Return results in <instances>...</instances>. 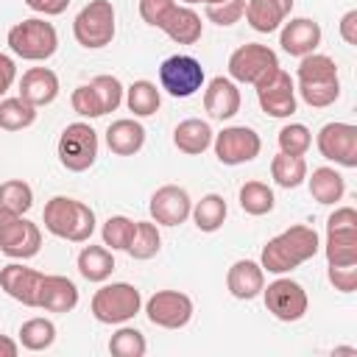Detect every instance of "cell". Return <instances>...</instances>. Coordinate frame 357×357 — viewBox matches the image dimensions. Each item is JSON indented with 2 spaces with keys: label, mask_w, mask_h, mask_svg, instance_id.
<instances>
[{
  "label": "cell",
  "mask_w": 357,
  "mask_h": 357,
  "mask_svg": "<svg viewBox=\"0 0 357 357\" xmlns=\"http://www.w3.org/2000/svg\"><path fill=\"white\" fill-rule=\"evenodd\" d=\"M321 248V240H318V231L312 226H290L284 231H279L276 237H271L262 248V257H259V265L262 271L268 273H287L298 265H304L307 259H312Z\"/></svg>",
  "instance_id": "6da1fadb"
},
{
  "label": "cell",
  "mask_w": 357,
  "mask_h": 357,
  "mask_svg": "<svg viewBox=\"0 0 357 357\" xmlns=\"http://www.w3.org/2000/svg\"><path fill=\"white\" fill-rule=\"evenodd\" d=\"M296 78H298V92H301L304 103H310L312 109H326L340 98L337 64L324 53L301 56Z\"/></svg>",
  "instance_id": "7a4b0ae2"
},
{
  "label": "cell",
  "mask_w": 357,
  "mask_h": 357,
  "mask_svg": "<svg viewBox=\"0 0 357 357\" xmlns=\"http://www.w3.org/2000/svg\"><path fill=\"white\" fill-rule=\"evenodd\" d=\"M42 220H45V229L50 234H56L61 240H70V243H86L95 231L92 206H86L84 201L67 198V195H53L45 204Z\"/></svg>",
  "instance_id": "3957f363"
},
{
  "label": "cell",
  "mask_w": 357,
  "mask_h": 357,
  "mask_svg": "<svg viewBox=\"0 0 357 357\" xmlns=\"http://www.w3.org/2000/svg\"><path fill=\"white\" fill-rule=\"evenodd\" d=\"M8 47L14 56L28 59V61H45L56 53L59 47V33L53 22H45L39 17L22 20L8 31Z\"/></svg>",
  "instance_id": "277c9868"
},
{
  "label": "cell",
  "mask_w": 357,
  "mask_h": 357,
  "mask_svg": "<svg viewBox=\"0 0 357 357\" xmlns=\"http://www.w3.org/2000/svg\"><path fill=\"white\" fill-rule=\"evenodd\" d=\"M326 265H357V209L340 206L326 220Z\"/></svg>",
  "instance_id": "5b68a950"
},
{
  "label": "cell",
  "mask_w": 357,
  "mask_h": 357,
  "mask_svg": "<svg viewBox=\"0 0 357 357\" xmlns=\"http://www.w3.org/2000/svg\"><path fill=\"white\" fill-rule=\"evenodd\" d=\"M73 33L81 47H106L114 39V6L112 0H89L73 20Z\"/></svg>",
  "instance_id": "8992f818"
},
{
  "label": "cell",
  "mask_w": 357,
  "mask_h": 357,
  "mask_svg": "<svg viewBox=\"0 0 357 357\" xmlns=\"http://www.w3.org/2000/svg\"><path fill=\"white\" fill-rule=\"evenodd\" d=\"M139 307H142V296L128 282L103 284L92 296V315L100 324H126L139 312Z\"/></svg>",
  "instance_id": "52a82bcc"
},
{
  "label": "cell",
  "mask_w": 357,
  "mask_h": 357,
  "mask_svg": "<svg viewBox=\"0 0 357 357\" xmlns=\"http://www.w3.org/2000/svg\"><path fill=\"white\" fill-rule=\"evenodd\" d=\"M42 248V231L28 218L0 206V251L11 259H31Z\"/></svg>",
  "instance_id": "ba28073f"
},
{
  "label": "cell",
  "mask_w": 357,
  "mask_h": 357,
  "mask_svg": "<svg viewBox=\"0 0 357 357\" xmlns=\"http://www.w3.org/2000/svg\"><path fill=\"white\" fill-rule=\"evenodd\" d=\"M59 162L73 170L84 173L98 159V134L89 123H70L59 137Z\"/></svg>",
  "instance_id": "9c48e42d"
},
{
  "label": "cell",
  "mask_w": 357,
  "mask_h": 357,
  "mask_svg": "<svg viewBox=\"0 0 357 357\" xmlns=\"http://www.w3.org/2000/svg\"><path fill=\"white\" fill-rule=\"evenodd\" d=\"M159 81H162V89L167 95L190 98L204 86V67H201L198 59L176 53V56H167L159 64Z\"/></svg>",
  "instance_id": "30bf717a"
},
{
  "label": "cell",
  "mask_w": 357,
  "mask_h": 357,
  "mask_svg": "<svg viewBox=\"0 0 357 357\" xmlns=\"http://www.w3.org/2000/svg\"><path fill=\"white\" fill-rule=\"evenodd\" d=\"M276 67H279L276 53L259 42H245L229 56V75L231 81H240V84H257Z\"/></svg>",
  "instance_id": "8fae6325"
},
{
  "label": "cell",
  "mask_w": 357,
  "mask_h": 357,
  "mask_svg": "<svg viewBox=\"0 0 357 357\" xmlns=\"http://www.w3.org/2000/svg\"><path fill=\"white\" fill-rule=\"evenodd\" d=\"M254 86H257L259 109L265 114H271V117H290L296 112V86H293L290 73H284L282 67H276L273 73L259 78Z\"/></svg>",
  "instance_id": "7c38bea8"
},
{
  "label": "cell",
  "mask_w": 357,
  "mask_h": 357,
  "mask_svg": "<svg viewBox=\"0 0 357 357\" xmlns=\"http://www.w3.org/2000/svg\"><path fill=\"white\" fill-rule=\"evenodd\" d=\"M265 293V307L273 318L284 321V324H293V321H301L307 315V293L298 282L293 279H273L268 287H262Z\"/></svg>",
  "instance_id": "4fadbf2b"
},
{
  "label": "cell",
  "mask_w": 357,
  "mask_h": 357,
  "mask_svg": "<svg viewBox=\"0 0 357 357\" xmlns=\"http://www.w3.org/2000/svg\"><path fill=\"white\" fill-rule=\"evenodd\" d=\"M145 315L153 326L181 329L192 318V298L181 290H156L145 304Z\"/></svg>",
  "instance_id": "5bb4252c"
},
{
  "label": "cell",
  "mask_w": 357,
  "mask_h": 357,
  "mask_svg": "<svg viewBox=\"0 0 357 357\" xmlns=\"http://www.w3.org/2000/svg\"><path fill=\"white\" fill-rule=\"evenodd\" d=\"M212 145H215V156L223 165H245L259 156L262 139L248 126H229L218 137H212Z\"/></svg>",
  "instance_id": "9a60e30c"
},
{
  "label": "cell",
  "mask_w": 357,
  "mask_h": 357,
  "mask_svg": "<svg viewBox=\"0 0 357 357\" xmlns=\"http://www.w3.org/2000/svg\"><path fill=\"white\" fill-rule=\"evenodd\" d=\"M318 151L324 159L340 167H357V126L351 123H326L318 131Z\"/></svg>",
  "instance_id": "2e32d148"
},
{
  "label": "cell",
  "mask_w": 357,
  "mask_h": 357,
  "mask_svg": "<svg viewBox=\"0 0 357 357\" xmlns=\"http://www.w3.org/2000/svg\"><path fill=\"white\" fill-rule=\"evenodd\" d=\"M148 209H151L153 223H159V226H178V223H184V220L190 218L192 201H190V195H187L184 187H178V184H165V187H159V190L151 195Z\"/></svg>",
  "instance_id": "e0dca14e"
},
{
  "label": "cell",
  "mask_w": 357,
  "mask_h": 357,
  "mask_svg": "<svg viewBox=\"0 0 357 357\" xmlns=\"http://www.w3.org/2000/svg\"><path fill=\"white\" fill-rule=\"evenodd\" d=\"M78 304V287L59 273H42L36 290V310L45 312H70Z\"/></svg>",
  "instance_id": "ac0fdd59"
},
{
  "label": "cell",
  "mask_w": 357,
  "mask_h": 357,
  "mask_svg": "<svg viewBox=\"0 0 357 357\" xmlns=\"http://www.w3.org/2000/svg\"><path fill=\"white\" fill-rule=\"evenodd\" d=\"M39 282H42V273L33 268H25L22 262H8L6 268H0V287L25 307H36Z\"/></svg>",
  "instance_id": "d6986e66"
},
{
  "label": "cell",
  "mask_w": 357,
  "mask_h": 357,
  "mask_svg": "<svg viewBox=\"0 0 357 357\" xmlns=\"http://www.w3.org/2000/svg\"><path fill=\"white\" fill-rule=\"evenodd\" d=\"M279 45L284 53L290 56H307L315 53V47L321 45V25L310 17H296L290 22H284L282 33H279Z\"/></svg>",
  "instance_id": "ffe728a7"
},
{
  "label": "cell",
  "mask_w": 357,
  "mask_h": 357,
  "mask_svg": "<svg viewBox=\"0 0 357 357\" xmlns=\"http://www.w3.org/2000/svg\"><path fill=\"white\" fill-rule=\"evenodd\" d=\"M204 109L212 120H229L240 112V89L231 78L215 75L204 89Z\"/></svg>",
  "instance_id": "44dd1931"
},
{
  "label": "cell",
  "mask_w": 357,
  "mask_h": 357,
  "mask_svg": "<svg viewBox=\"0 0 357 357\" xmlns=\"http://www.w3.org/2000/svg\"><path fill=\"white\" fill-rule=\"evenodd\" d=\"M159 28H162L173 42H178V45H195V42L201 39L204 22H201V17H198L190 6L173 3V6L167 8V14L162 17Z\"/></svg>",
  "instance_id": "7402d4cb"
},
{
  "label": "cell",
  "mask_w": 357,
  "mask_h": 357,
  "mask_svg": "<svg viewBox=\"0 0 357 357\" xmlns=\"http://www.w3.org/2000/svg\"><path fill=\"white\" fill-rule=\"evenodd\" d=\"M226 287L240 301L257 298L262 293V287H265V271H262V265H257L254 259H237L229 268V273H226Z\"/></svg>",
  "instance_id": "603a6c76"
},
{
  "label": "cell",
  "mask_w": 357,
  "mask_h": 357,
  "mask_svg": "<svg viewBox=\"0 0 357 357\" xmlns=\"http://www.w3.org/2000/svg\"><path fill=\"white\" fill-rule=\"evenodd\" d=\"M59 95V75L47 67H31L20 78V98L31 106H47Z\"/></svg>",
  "instance_id": "cb8c5ba5"
},
{
  "label": "cell",
  "mask_w": 357,
  "mask_h": 357,
  "mask_svg": "<svg viewBox=\"0 0 357 357\" xmlns=\"http://www.w3.org/2000/svg\"><path fill=\"white\" fill-rule=\"evenodd\" d=\"M293 11V0H248L245 3V20L254 31L271 33L276 31Z\"/></svg>",
  "instance_id": "d4e9b609"
},
{
  "label": "cell",
  "mask_w": 357,
  "mask_h": 357,
  "mask_svg": "<svg viewBox=\"0 0 357 357\" xmlns=\"http://www.w3.org/2000/svg\"><path fill=\"white\" fill-rule=\"evenodd\" d=\"M106 145L117 156H134V153H139L142 145H145V128H142V123H137L131 117L114 120L106 128Z\"/></svg>",
  "instance_id": "484cf974"
},
{
  "label": "cell",
  "mask_w": 357,
  "mask_h": 357,
  "mask_svg": "<svg viewBox=\"0 0 357 357\" xmlns=\"http://www.w3.org/2000/svg\"><path fill=\"white\" fill-rule=\"evenodd\" d=\"M212 128H209V123L206 120H198V117H187V120H181L178 126H176V131H173V145L181 151V153H187V156H198V153H204L209 145H212Z\"/></svg>",
  "instance_id": "4316f807"
},
{
  "label": "cell",
  "mask_w": 357,
  "mask_h": 357,
  "mask_svg": "<svg viewBox=\"0 0 357 357\" xmlns=\"http://www.w3.org/2000/svg\"><path fill=\"white\" fill-rule=\"evenodd\" d=\"M114 271L112 248L106 245H84L78 254V273L86 282H106Z\"/></svg>",
  "instance_id": "83f0119b"
},
{
  "label": "cell",
  "mask_w": 357,
  "mask_h": 357,
  "mask_svg": "<svg viewBox=\"0 0 357 357\" xmlns=\"http://www.w3.org/2000/svg\"><path fill=\"white\" fill-rule=\"evenodd\" d=\"M346 192V181L335 167H315L310 176V195L318 204H335Z\"/></svg>",
  "instance_id": "f1b7e54d"
},
{
  "label": "cell",
  "mask_w": 357,
  "mask_h": 357,
  "mask_svg": "<svg viewBox=\"0 0 357 357\" xmlns=\"http://www.w3.org/2000/svg\"><path fill=\"white\" fill-rule=\"evenodd\" d=\"M226 212H229V206H226L223 195H218V192H206V195L190 209L195 226H198L201 231H206V234H209V231H218V229L223 226Z\"/></svg>",
  "instance_id": "f546056e"
},
{
  "label": "cell",
  "mask_w": 357,
  "mask_h": 357,
  "mask_svg": "<svg viewBox=\"0 0 357 357\" xmlns=\"http://www.w3.org/2000/svg\"><path fill=\"white\" fill-rule=\"evenodd\" d=\"M271 176L279 187L284 190H293L298 187L304 178H307V162L304 156H296V153H276L273 162H271Z\"/></svg>",
  "instance_id": "4dcf8cb0"
},
{
  "label": "cell",
  "mask_w": 357,
  "mask_h": 357,
  "mask_svg": "<svg viewBox=\"0 0 357 357\" xmlns=\"http://www.w3.org/2000/svg\"><path fill=\"white\" fill-rule=\"evenodd\" d=\"M126 103H128V112H134V117H151V114H156V109L162 103V95H159L156 84L134 81L126 89Z\"/></svg>",
  "instance_id": "1f68e13d"
},
{
  "label": "cell",
  "mask_w": 357,
  "mask_h": 357,
  "mask_svg": "<svg viewBox=\"0 0 357 357\" xmlns=\"http://www.w3.org/2000/svg\"><path fill=\"white\" fill-rule=\"evenodd\" d=\"M159 248H162V234H159L156 223H151V220H134V237H131V243H128L126 251L134 259H151V257L159 254Z\"/></svg>",
  "instance_id": "d6a6232c"
},
{
  "label": "cell",
  "mask_w": 357,
  "mask_h": 357,
  "mask_svg": "<svg viewBox=\"0 0 357 357\" xmlns=\"http://www.w3.org/2000/svg\"><path fill=\"white\" fill-rule=\"evenodd\" d=\"M36 120V106H31L22 98H3L0 100V128L3 131H22L33 126Z\"/></svg>",
  "instance_id": "836d02e7"
},
{
  "label": "cell",
  "mask_w": 357,
  "mask_h": 357,
  "mask_svg": "<svg viewBox=\"0 0 357 357\" xmlns=\"http://www.w3.org/2000/svg\"><path fill=\"white\" fill-rule=\"evenodd\" d=\"M276 198H273V190L265 184V181H245L240 187V206L245 215H254V218H262L273 209Z\"/></svg>",
  "instance_id": "e575fe53"
},
{
  "label": "cell",
  "mask_w": 357,
  "mask_h": 357,
  "mask_svg": "<svg viewBox=\"0 0 357 357\" xmlns=\"http://www.w3.org/2000/svg\"><path fill=\"white\" fill-rule=\"evenodd\" d=\"M56 340V324L50 318H28L20 326V343L28 351H45Z\"/></svg>",
  "instance_id": "d590c367"
},
{
  "label": "cell",
  "mask_w": 357,
  "mask_h": 357,
  "mask_svg": "<svg viewBox=\"0 0 357 357\" xmlns=\"http://www.w3.org/2000/svg\"><path fill=\"white\" fill-rule=\"evenodd\" d=\"M0 206L11 209L17 215H25L33 206V190L22 178H8L0 184Z\"/></svg>",
  "instance_id": "8d00e7d4"
},
{
  "label": "cell",
  "mask_w": 357,
  "mask_h": 357,
  "mask_svg": "<svg viewBox=\"0 0 357 357\" xmlns=\"http://www.w3.org/2000/svg\"><path fill=\"white\" fill-rule=\"evenodd\" d=\"M100 237H103V245L112 248V251H126L131 237H134V220L126 218V215H112L103 229H100Z\"/></svg>",
  "instance_id": "74e56055"
},
{
  "label": "cell",
  "mask_w": 357,
  "mask_h": 357,
  "mask_svg": "<svg viewBox=\"0 0 357 357\" xmlns=\"http://www.w3.org/2000/svg\"><path fill=\"white\" fill-rule=\"evenodd\" d=\"M145 349H148L145 335H142L139 329H134V326L117 329V332L112 335V340H109V351H112L114 357H142Z\"/></svg>",
  "instance_id": "f35d334b"
},
{
  "label": "cell",
  "mask_w": 357,
  "mask_h": 357,
  "mask_svg": "<svg viewBox=\"0 0 357 357\" xmlns=\"http://www.w3.org/2000/svg\"><path fill=\"white\" fill-rule=\"evenodd\" d=\"M312 145V134L304 123H290L279 131V148L282 153H296V156H304Z\"/></svg>",
  "instance_id": "ab89813d"
},
{
  "label": "cell",
  "mask_w": 357,
  "mask_h": 357,
  "mask_svg": "<svg viewBox=\"0 0 357 357\" xmlns=\"http://www.w3.org/2000/svg\"><path fill=\"white\" fill-rule=\"evenodd\" d=\"M89 84H92V89H95L100 106H103V114L114 112V109L123 103V84H120L114 75H95Z\"/></svg>",
  "instance_id": "60d3db41"
},
{
  "label": "cell",
  "mask_w": 357,
  "mask_h": 357,
  "mask_svg": "<svg viewBox=\"0 0 357 357\" xmlns=\"http://www.w3.org/2000/svg\"><path fill=\"white\" fill-rule=\"evenodd\" d=\"M245 14V0H220V3H206V20L215 25H234Z\"/></svg>",
  "instance_id": "b9f144b4"
},
{
  "label": "cell",
  "mask_w": 357,
  "mask_h": 357,
  "mask_svg": "<svg viewBox=\"0 0 357 357\" xmlns=\"http://www.w3.org/2000/svg\"><path fill=\"white\" fill-rule=\"evenodd\" d=\"M70 103H73V112H78L81 117H103V106H100L92 84L75 86L70 95Z\"/></svg>",
  "instance_id": "7bdbcfd3"
},
{
  "label": "cell",
  "mask_w": 357,
  "mask_h": 357,
  "mask_svg": "<svg viewBox=\"0 0 357 357\" xmlns=\"http://www.w3.org/2000/svg\"><path fill=\"white\" fill-rule=\"evenodd\" d=\"M329 282L340 293H354V287H357V265H329Z\"/></svg>",
  "instance_id": "ee69618b"
},
{
  "label": "cell",
  "mask_w": 357,
  "mask_h": 357,
  "mask_svg": "<svg viewBox=\"0 0 357 357\" xmlns=\"http://www.w3.org/2000/svg\"><path fill=\"white\" fill-rule=\"evenodd\" d=\"M173 3H176V0H139V17H142L148 25L159 28L162 17L167 14V8H170Z\"/></svg>",
  "instance_id": "f6af8a7d"
},
{
  "label": "cell",
  "mask_w": 357,
  "mask_h": 357,
  "mask_svg": "<svg viewBox=\"0 0 357 357\" xmlns=\"http://www.w3.org/2000/svg\"><path fill=\"white\" fill-rule=\"evenodd\" d=\"M25 6H28L31 11L45 14V17H56V14H64V11H67L70 0H25Z\"/></svg>",
  "instance_id": "bcb514c9"
},
{
  "label": "cell",
  "mask_w": 357,
  "mask_h": 357,
  "mask_svg": "<svg viewBox=\"0 0 357 357\" xmlns=\"http://www.w3.org/2000/svg\"><path fill=\"white\" fill-rule=\"evenodd\" d=\"M14 78H17V64H14V59L6 56V53H0V98L8 92V86L14 84Z\"/></svg>",
  "instance_id": "7dc6e473"
},
{
  "label": "cell",
  "mask_w": 357,
  "mask_h": 357,
  "mask_svg": "<svg viewBox=\"0 0 357 357\" xmlns=\"http://www.w3.org/2000/svg\"><path fill=\"white\" fill-rule=\"evenodd\" d=\"M340 36L346 45H357V11H346L340 17Z\"/></svg>",
  "instance_id": "c3c4849f"
},
{
  "label": "cell",
  "mask_w": 357,
  "mask_h": 357,
  "mask_svg": "<svg viewBox=\"0 0 357 357\" xmlns=\"http://www.w3.org/2000/svg\"><path fill=\"white\" fill-rule=\"evenodd\" d=\"M17 343L11 340V337H6V335H0V357H17Z\"/></svg>",
  "instance_id": "681fc988"
},
{
  "label": "cell",
  "mask_w": 357,
  "mask_h": 357,
  "mask_svg": "<svg viewBox=\"0 0 357 357\" xmlns=\"http://www.w3.org/2000/svg\"><path fill=\"white\" fill-rule=\"evenodd\" d=\"M181 3H187V6H192V3H220V0H181Z\"/></svg>",
  "instance_id": "f907efd6"
},
{
  "label": "cell",
  "mask_w": 357,
  "mask_h": 357,
  "mask_svg": "<svg viewBox=\"0 0 357 357\" xmlns=\"http://www.w3.org/2000/svg\"><path fill=\"white\" fill-rule=\"evenodd\" d=\"M335 354H357L354 349H335Z\"/></svg>",
  "instance_id": "816d5d0a"
}]
</instances>
